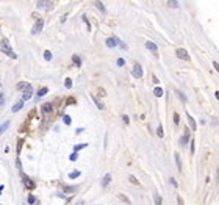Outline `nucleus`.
I'll list each match as a JSON object with an SVG mask.
<instances>
[{
  "label": "nucleus",
  "instance_id": "obj_1",
  "mask_svg": "<svg viewBox=\"0 0 219 205\" xmlns=\"http://www.w3.org/2000/svg\"><path fill=\"white\" fill-rule=\"evenodd\" d=\"M42 25H44V21H42V19H38V21H36V24L33 25V28H31V33H33V35H38V33H41Z\"/></svg>",
  "mask_w": 219,
  "mask_h": 205
},
{
  "label": "nucleus",
  "instance_id": "obj_29",
  "mask_svg": "<svg viewBox=\"0 0 219 205\" xmlns=\"http://www.w3.org/2000/svg\"><path fill=\"white\" fill-rule=\"evenodd\" d=\"M77 158H78V155H77V152H74V154H72V155H71V157H69V160H71V161H75V160H77Z\"/></svg>",
  "mask_w": 219,
  "mask_h": 205
},
{
  "label": "nucleus",
  "instance_id": "obj_19",
  "mask_svg": "<svg viewBox=\"0 0 219 205\" xmlns=\"http://www.w3.org/2000/svg\"><path fill=\"white\" fill-rule=\"evenodd\" d=\"M86 146H88V144H85V143H83V144H77V146L74 147V152H78V150H81V149H85Z\"/></svg>",
  "mask_w": 219,
  "mask_h": 205
},
{
  "label": "nucleus",
  "instance_id": "obj_15",
  "mask_svg": "<svg viewBox=\"0 0 219 205\" xmlns=\"http://www.w3.org/2000/svg\"><path fill=\"white\" fill-rule=\"evenodd\" d=\"M153 94L157 95V97H161V95H163V89H161L160 86H157V88L153 89Z\"/></svg>",
  "mask_w": 219,
  "mask_h": 205
},
{
  "label": "nucleus",
  "instance_id": "obj_6",
  "mask_svg": "<svg viewBox=\"0 0 219 205\" xmlns=\"http://www.w3.org/2000/svg\"><path fill=\"white\" fill-rule=\"evenodd\" d=\"M28 99H31V86H30L28 89H25L24 91V95H22V100H28Z\"/></svg>",
  "mask_w": 219,
  "mask_h": 205
},
{
  "label": "nucleus",
  "instance_id": "obj_7",
  "mask_svg": "<svg viewBox=\"0 0 219 205\" xmlns=\"http://www.w3.org/2000/svg\"><path fill=\"white\" fill-rule=\"evenodd\" d=\"M116 44H117V38H108L107 39V45L108 47H116Z\"/></svg>",
  "mask_w": 219,
  "mask_h": 205
},
{
  "label": "nucleus",
  "instance_id": "obj_40",
  "mask_svg": "<svg viewBox=\"0 0 219 205\" xmlns=\"http://www.w3.org/2000/svg\"><path fill=\"white\" fill-rule=\"evenodd\" d=\"M171 183L174 185V186H177V182H175V178H171Z\"/></svg>",
  "mask_w": 219,
  "mask_h": 205
},
{
  "label": "nucleus",
  "instance_id": "obj_31",
  "mask_svg": "<svg viewBox=\"0 0 219 205\" xmlns=\"http://www.w3.org/2000/svg\"><path fill=\"white\" fill-rule=\"evenodd\" d=\"M117 44H119V47H121V49H124V50H127V45H125V44H124V42H122V41H119V39H117Z\"/></svg>",
  "mask_w": 219,
  "mask_h": 205
},
{
  "label": "nucleus",
  "instance_id": "obj_22",
  "mask_svg": "<svg viewBox=\"0 0 219 205\" xmlns=\"http://www.w3.org/2000/svg\"><path fill=\"white\" fill-rule=\"evenodd\" d=\"M128 180H130V182H131V183H133V185H139L138 178L135 177V176H128Z\"/></svg>",
  "mask_w": 219,
  "mask_h": 205
},
{
  "label": "nucleus",
  "instance_id": "obj_10",
  "mask_svg": "<svg viewBox=\"0 0 219 205\" xmlns=\"http://www.w3.org/2000/svg\"><path fill=\"white\" fill-rule=\"evenodd\" d=\"M91 97H92V100H94V103L97 105V108H99V110H103V108H105V107H103V103H102V102L99 100V99L95 97V95H91Z\"/></svg>",
  "mask_w": 219,
  "mask_h": 205
},
{
  "label": "nucleus",
  "instance_id": "obj_34",
  "mask_svg": "<svg viewBox=\"0 0 219 205\" xmlns=\"http://www.w3.org/2000/svg\"><path fill=\"white\" fill-rule=\"evenodd\" d=\"M36 5H38L39 8H42V6H47L49 3H45V2H38V3H36Z\"/></svg>",
  "mask_w": 219,
  "mask_h": 205
},
{
  "label": "nucleus",
  "instance_id": "obj_42",
  "mask_svg": "<svg viewBox=\"0 0 219 205\" xmlns=\"http://www.w3.org/2000/svg\"><path fill=\"white\" fill-rule=\"evenodd\" d=\"M214 95H216V99L219 100V91H216V94H214Z\"/></svg>",
  "mask_w": 219,
  "mask_h": 205
},
{
  "label": "nucleus",
  "instance_id": "obj_16",
  "mask_svg": "<svg viewBox=\"0 0 219 205\" xmlns=\"http://www.w3.org/2000/svg\"><path fill=\"white\" fill-rule=\"evenodd\" d=\"M175 163H177V166H178V171H182V161H180V157H178V154L175 152Z\"/></svg>",
  "mask_w": 219,
  "mask_h": 205
},
{
  "label": "nucleus",
  "instance_id": "obj_30",
  "mask_svg": "<svg viewBox=\"0 0 219 205\" xmlns=\"http://www.w3.org/2000/svg\"><path fill=\"white\" fill-rule=\"evenodd\" d=\"M174 122H175V124L180 122V116H178V113H174Z\"/></svg>",
  "mask_w": 219,
  "mask_h": 205
},
{
  "label": "nucleus",
  "instance_id": "obj_27",
  "mask_svg": "<svg viewBox=\"0 0 219 205\" xmlns=\"http://www.w3.org/2000/svg\"><path fill=\"white\" fill-rule=\"evenodd\" d=\"M44 58L47 59V61H50V59H52V53H50L49 50H45V52H44Z\"/></svg>",
  "mask_w": 219,
  "mask_h": 205
},
{
  "label": "nucleus",
  "instance_id": "obj_24",
  "mask_svg": "<svg viewBox=\"0 0 219 205\" xmlns=\"http://www.w3.org/2000/svg\"><path fill=\"white\" fill-rule=\"evenodd\" d=\"M42 108H44V111H45V113H52V105H50V103H45Z\"/></svg>",
  "mask_w": 219,
  "mask_h": 205
},
{
  "label": "nucleus",
  "instance_id": "obj_39",
  "mask_svg": "<svg viewBox=\"0 0 219 205\" xmlns=\"http://www.w3.org/2000/svg\"><path fill=\"white\" fill-rule=\"evenodd\" d=\"M122 119H124V122H125V124H128V122H130V121H128V116H124Z\"/></svg>",
  "mask_w": 219,
  "mask_h": 205
},
{
  "label": "nucleus",
  "instance_id": "obj_25",
  "mask_svg": "<svg viewBox=\"0 0 219 205\" xmlns=\"http://www.w3.org/2000/svg\"><path fill=\"white\" fill-rule=\"evenodd\" d=\"M69 177H71V178H77V177H80V171H75V172H71V174H69Z\"/></svg>",
  "mask_w": 219,
  "mask_h": 205
},
{
  "label": "nucleus",
  "instance_id": "obj_36",
  "mask_svg": "<svg viewBox=\"0 0 219 205\" xmlns=\"http://www.w3.org/2000/svg\"><path fill=\"white\" fill-rule=\"evenodd\" d=\"M124 64H125V61H124L122 58H119V59H117V66H124Z\"/></svg>",
  "mask_w": 219,
  "mask_h": 205
},
{
  "label": "nucleus",
  "instance_id": "obj_23",
  "mask_svg": "<svg viewBox=\"0 0 219 205\" xmlns=\"http://www.w3.org/2000/svg\"><path fill=\"white\" fill-rule=\"evenodd\" d=\"M168 6H171V8H177V6H178V2H174V0H169V2H168Z\"/></svg>",
  "mask_w": 219,
  "mask_h": 205
},
{
  "label": "nucleus",
  "instance_id": "obj_37",
  "mask_svg": "<svg viewBox=\"0 0 219 205\" xmlns=\"http://www.w3.org/2000/svg\"><path fill=\"white\" fill-rule=\"evenodd\" d=\"M213 67L216 69V72H219V63H216V61H214V63H213Z\"/></svg>",
  "mask_w": 219,
  "mask_h": 205
},
{
  "label": "nucleus",
  "instance_id": "obj_9",
  "mask_svg": "<svg viewBox=\"0 0 219 205\" xmlns=\"http://www.w3.org/2000/svg\"><path fill=\"white\" fill-rule=\"evenodd\" d=\"M22 178H24V182H25V186H27V188H30V190H31V188L35 186V185H33V182L30 180V178H28L27 176H22Z\"/></svg>",
  "mask_w": 219,
  "mask_h": 205
},
{
  "label": "nucleus",
  "instance_id": "obj_41",
  "mask_svg": "<svg viewBox=\"0 0 219 205\" xmlns=\"http://www.w3.org/2000/svg\"><path fill=\"white\" fill-rule=\"evenodd\" d=\"M3 102H5V99H3V97H2V95H0V105H2V103H3Z\"/></svg>",
  "mask_w": 219,
  "mask_h": 205
},
{
  "label": "nucleus",
  "instance_id": "obj_11",
  "mask_svg": "<svg viewBox=\"0 0 219 205\" xmlns=\"http://www.w3.org/2000/svg\"><path fill=\"white\" fill-rule=\"evenodd\" d=\"M188 141H190V135H188V132H186V135H183V136L180 138V144L182 146H186Z\"/></svg>",
  "mask_w": 219,
  "mask_h": 205
},
{
  "label": "nucleus",
  "instance_id": "obj_20",
  "mask_svg": "<svg viewBox=\"0 0 219 205\" xmlns=\"http://www.w3.org/2000/svg\"><path fill=\"white\" fill-rule=\"evenodd\" d=\"M157 135L160 138H163L164 136V132H163V127H161V125H158V128H157Z\"/></svg>",
  "mask_w": 219,
  "mask_h": 205
},
{
  "label": "nucleus",
  "instance_id": "obj_33",
  "mask_svg": "<svg viewBox=\"0 0 219 205\" xmlns=\"http://www.w3.org/2000/svg\"><path fill=\"white\" fill-rule=\"evenodd\" d=\"M119 197H121V199H122V200H124V202H127V204H130V200H128V199H127V197H125V196H124V194H119Z\"/></svg>",
  "mask_w": 219,
  "mask_h": 205
},
{
  "label": "nucleus",
  "instance_id": "obj_5",
  "mask_svg": "<svg viewBox=\"0 0 219 205\" xmlns=\"http://www.w3.org/2000/svg\"><path fill=\"white\" fill-rule=\"evenodd\" d=\"M110 182H111V174H105L102 178V186H108Z\"/></svg>",
  "mask_w": 219,
  "mask_h": 205
},
{
  "label": "nucleus",
  "instance_id": "obj_4",
  "mask_svg": "<svg viewBox=\"0 0 219 205\" xmlns=\"http://www.w3.org/2000/svg\"><path fill=\"white\" fill-rule=\"evenodd\" d=\"M175 53H177V57L180 58V59H185V61H188V59H190V55H188V52L185 50V49H177V52H175Z\"/></svg>",
  "mask_w": 219,
  "mask_h": 205
},
{
  "label": "nucleus",
  "instance_id": "obj_43",
  "mask_svg": "<svg viewBox=\"0 0 219 205\" xmlns=\"http://www.w3.org/2000/svg\"><path fill=\"white\" fill-rule=\"evenodd\" d=\"M2 191H3V186H0V193H2Z\"/></svg>",
  "mask_w": 219,
  "mask_h": 205
},
{
  "label": "nucleus",
  "instance_id": "obj_28",
  "mask_svg": "<svg viewBox=\"0 0 219 205\" xmlns=\"http://www.w3.org/2000/svg\"><path fill=\"white\" fill-rule=\"evenodd\" d=\"M64 85H66V88H72V80H71V78H66Z\"/></svg>",
  "mask_w": 219,
  "mask_h": 205
},
{
  "label": "nucleus",
  "instance_id": "obj_17",
  "mask_svg": "<svg viewBox=\"0 0 219 205\" xmlns=\"http://www.w3.org/2000/svg\"><path fill=\"white\" fill-rule=\"evenodd\" d=\"M153 197H155V205H161V196H160V194L155 193Z\"/></svg>",
  "mask_w": 219,
  "mask_h": 205
},
{
  "label": "nucleus",
  "instance_id": "obj_18",
  "mask_svg": "<svg viewBox=\"0 0 219 205\" xmlns=\"http://www.w3.org/2000/svg\"><path fill=\"white\" fill-rule=\"evenodd\" d=\"M47 91H49L47 88H41V89L38 91V97H42V95H45V94H47Z\"/></svg>",
  "mask_w": 219,
  "mask_h": 205
},
{
  "label": "nucleus",
  "instance_id": "obj_38",
  "mask_svg": "<svg viewBox=\"0 0 219 205\" xmlns=\"http://www.w3.org/2000/svg\"><path fill=\"white\" fill-rule=\"evenodd\" d=\"M191 154H194V141L191 139Z\"/></svg>",
  "mask_w": 219,
  "mask_h": 205
},
{
  "label": "nucleus",
  "instance_id": "obj_8",
  "mask_svg": "<svg viewBox=\"0 0 219 205\" xmlns=\"http://www.w3.org/2000/svg\"><path fill=\"white\" fill-rule=\"evenodd\" d=\"M188 121H190V127H191V130H192V132H196V130H197V125H196V121L191 117V114H188Z\"/></svg>",
  "mask_w": 219,
  "mask_h": 205
},
{
  "label": "nucleus",
  "instance_id": "obj_35",
  "mask_svg": "<svg viewBox=\"0 0 219 205\" xmlns=\"http://www.w3.org/2000/svg\"><path fill=\"white\" fill-rule=\"evenodd\" d=\"M35 200H36L35 196H30V197H28V204H35Z\"/></svg>",
  "mask_w": 219,
  "mask_h": 205
},
{
  "label": "nucleus",
  "instance_id": "obj_21",
  "mask_svg": "<svg viewBox=\"0 0 219 205\" xmlns=\"http://www.w3.org/2000/svg\"><path fill=\"white\" fill-rule=\"evenodd\" d=\"M63 121H64V124L66 125H71V116H67V114H64V116H63Z\"/></svg>",
  "mask_w": 219,
  "mask_h": 205
},
{
  "label": "nucleus",
  "instance_id": "obj_13",
  "mask_svg": "<svg viewBox=\"0 0 219 205\" xmlns=\"http://www.w3.org/2000/svg\"><path fill=\"white\" fill-rule=\"evenodd\" d=\"M22 107H24V100H21V102H17V103H16L14 105V107H13V111H14V113H16V111H19V110H21V108Z\"/></svg>",
  "mask_w": 219,
  "mask_h": 205
},
{
  "label": "nucleus",
  "instance_id": "obj_2",
  "mask_svg": "<svg viewBox=\"0 0 219 205\" xmlns=\"http://www.w3.org/2000/svg\"><path fill=\"white\" fill-rule=\"evenodd\" d=\"M133 77L135 78H141L142 77V67H141L139 63H135V66H133Z\"/></svg>",
  "mask_w": 219,
  "mask_h": 205
},
{
  "label": "nucleus",
  "instance_id": "obj_26",
  "mask_svg": "<svg viewBox=\"0 0 219 205\" xmlns=\"http://www.w3.org/2000/svg\"><path fill=\"white\" fill-rule=\"evenodd\" d=\"M72 59H74V63L77 66H80L81 64V61H80V57H77V55H74V57H72Z\"/></svg>",
  "mask_w": 219,
  "mask_h": 205
},
{
  "label": "nucleus",
  "instance_id": "obj_32",
  "mask_svg": "<svg viewBox=\"0 0 219 205\" xmlns=\"http://www.w3.org/2000/svg\"><path fill=\"white\" fill-rule=\"evenodd\" d=\"M95 5H97V6H99V9H100V11H102V13H105V8H103V5H102V3H100V2H97V3H95Z\"/></svg>",
  "mask_w": 219,
  "mask_h": 205
},
{
  "label": "nucleus",
  "instance_id": "obj_12",
  "mask_svg": "<svg viewBox=\"0 0 219 205\" xmlns=\"http://www.w3.org/2000/svg\"><path fill=\"white\" fill-rule=\"evenodd\" d=\"M8 127H9V121H5L3 124H0V135H2V133H3V132H5Z\"/></svg>",
  "mask_w": 219,
  "mask_h": 205
},
{
  "label": "nucleus",
  "instance_id": "obj_14",
  "mask_svg": "<svg viewBox=\"0 0 219 205\" xmlns=\"http://www.w3.org/2000/svg\"><path fill=\"white\" fill-rule=\"evenodd\" d=\"M2 44H3V47L6 49V52H11V50H9V47H11V45H9V42H8V39H6V38L2 39Z\"/></svg>",
  "mask_w": 219,
  "mask_h": 205
},
{
  "label": "nucleus",
  "instance_id": "obj_3",
  "mask_svg": "<svg viewBox=\"0 0 219 205\" xmlns=\"http://www.w3.org/2000/svg\"><path fill=\"white\" fill-rule=\"evenodd\" d=\"M146 47L149 49V50L150 52H153V55L155 57L158 58V47H157V44H155V42H152V41H147L146 42Z\"/></svg>",
  "mask_w": 219,
  "mask_h": 205
}]
</instances>
